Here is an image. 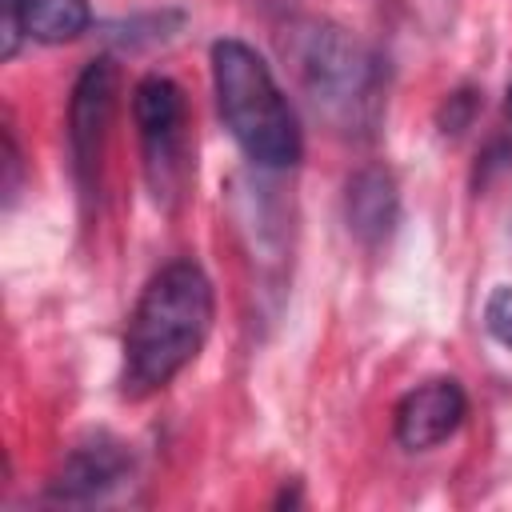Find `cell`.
Listing matches in <instances>:
<instances>
[{
    "label": "cell",
    "mask_w": 512,
    "mask_h": 512,
    "mask_svg": "<svg viewBox=\"0 0 512 512\" xmlns=\"http://www.w3.org/2000/svg\"><path fill=\"white\" fill-rule=\"evenodd\" d=\"M292 60L312 108L344 136H368L384 104L380 56L336 24H304L292 40Z\"/></svg>",
    "instance_id": "3957f363"
},
{
    "label": "cell",
    "mask_w": 512,
    "mask_h": 512,
    "mask_svg": "<svg viewBox=\"0 0 512 512\" xmlns=\"http://www.w3.org/2000/svg\"><path fill=\"white\" fill-rule=\"evenodd\" d=\"M132 120L144 156V180L160 208H176L184 200L192 176V140H188V104L176 80L144 76L132 88Z\"/></svg>",
    "instance_id": "277c9868"
},
{
    "label": "cell",
    "mask_w": 512,
    "mask_h": 512,
    "mask_svg": "<svg viewBox=\"0 0 512 512\" xmlns=\"http://www.w3.org/2000/svg\"><path fill=\"white\" fill-rule=\"evenodd\" d=\"M468 416V396L464 388L452 380V376H436V380H424L416 384L400 404H396V416H392V428H396V440L400 448L408 452H428L436 444H444Z\"/></svg>",
    "instance_id": "52a82bcc"
},
{
    "label": "cell",
    "mask_w": 512,
    "mask_h": 512,
    "mask_svg": "<svg viewBox=\"0 0 512 512\" xmlns=\"http://www.w3.org/2000/svg\"><path fill=\"white\" fill-rule=\"evenodd\" d=\"M216 292L196 260L164 264L140 292L124 332V392L144 396L172 384L204 348Z\"/></svg>",
    "instance_id": "6da1fadb"
},
{
    "label": "cell",
    "mask_w": 512,
    "mask_h": 512,
    "mask_svg": "<svg viewBox=\"0 0 512 512\" xmlns=\"http://www.w3.org/2000/svg\"><path fill=\"white\" fill-rule=\"evenodd\" d=\"M344 220L360 244H384L400 220V192L384 168H360L344 188Z\"/></svg>",
    "instance_id": "ba28073f"
},
{
    "label": "cell",
    "mask_w": 512,
    "mask_h": 512,
    "mask_svg": "<svg viewBox=\"0 0 512 512\" xmlns=\"http://www.w3.org/2000/svg\"><path fill=\"white\" fill-rule=\"evenodd\" d=\"M504 108H508V116H512V84H508V96H504Z\"/></svg>",
    "instance_id": "7c38bea8"
},
{
    "label": "cell",
    "mask_w": 512,
    "mask_h": 512,
    "mask_svg": "<svg viewBox=\"0 0 512 512\" xmlns=\"http://www.w3.org/2000/svg\"><path fill=\"white\" fill-rule=\"evenodd\" d=\"M116 64L108 56H96L84 64V72L72 84L68 100V156H72V176L84 196L100 188V164H104V144L116 112Z\"/></svg>",
    "instance_id": "5b68a950"
},
{
    "label": "cell",
    "mask_w": 512,
    "mask_h": 512,
    "mask_svg": "<svg viewBox=\"0 0 512 512\" xmlns=\"http://www.w3.org/2000/svg\"><path fill=\"white\" fill-rule=\"evenodd\" d=\"M4 168H8L4 192H8V200H12V196H16V172H20V156H16V140H12V132H4Z\"/></svg>",
    "instance_id": "8fae6325"
},
{
    "label": "cell",
    "mask_w": 512,
    "mask_h": 512,
    "mask_svg": "<svg viewBox=\"0 0 512 512\" xmlns=\"http://www.w3.org/2000/svg\"><path fill=\"white\" fill-rule=\"evenodd\" d=\"M88 20V0H4V52L12 56L20 32L40 44H68L88 28Z\"/></svg>",
    "instance_id": "9c48e42d"
},
{
    "label": "cell",
    "mask_w": 512,
    "mask_h": 512,
    "mask_svg": "<svg viewBox=\"0 0 512 512\" xmlns=\"http://www.w3.org/2000/svg\"><path fill=\"white\" fill-rule=\"evenodd\" d=\"M212 92L228 136L256 168H292L304 152L296 112L264 56L244 40L212 44Z\"/></svg>",
    "instance_id": "7a4b0ae2"
},
{
    "label": "cell",
    "mask_w": 512,
    "mask_h": 512,
    "mask_svg": "<svg viewBox=\"0 0 512 512\" xmlns=\"http://www.w3.org/2000/svg\"><path fill=\"white\" fill-rule=\"evenodd\" d=\"M132 476V452L108 432H92L68 448L48 480V500L56 504H100Z\"/></svg>",
    "instance_id": "8992f818"
},
{
    "label": "cell",
    "mask_w": 512,
    "mask_h": 512,
    "mask_svg": "<svg viewBox=\"0 0 512 512\" xmlns=\"http://www.w3.org/2000/svg\"><path fill=\"white\" fill-rule=\"evenodd\" d=\"M484 328L496 344L512 352V284H500L484 304Z\"/></svg>",
    "instance_id": "30bf717a"
}]
</instances>
